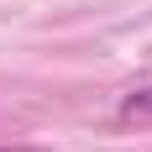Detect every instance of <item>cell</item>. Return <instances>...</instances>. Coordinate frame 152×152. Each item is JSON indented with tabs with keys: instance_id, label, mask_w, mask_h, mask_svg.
Instances as JSON below:
<instances>
[{
	"instance_id": "1",
	"label": "cell",
	"mask_w": 152,
	"mask_h": 152,
	"mask_svg": "<svg viewBox=\"0 0 152 152\" xmlns=\"http://www.w3.org/2000/svg\"><path fill=\"white\" fill-rule=\"evenodd\" d=\"M121 126H152V79L147 84H137L131 94H121Z\"/></svg>"
},
{
	"instance_id": "2",
	"label": "cell",
	"mask_w": 152,
	"mask_h": 152,
	"mask_svg": "<svg viewBox=\"0 0 152 152\" xmlns=\"http://www.w3.org/2000/svg\"><path fill=\"white\" fill-rule=\"evenodd\" d=\"M0 152H26V147H0Z\"/></svg>"
}]
</instances>
